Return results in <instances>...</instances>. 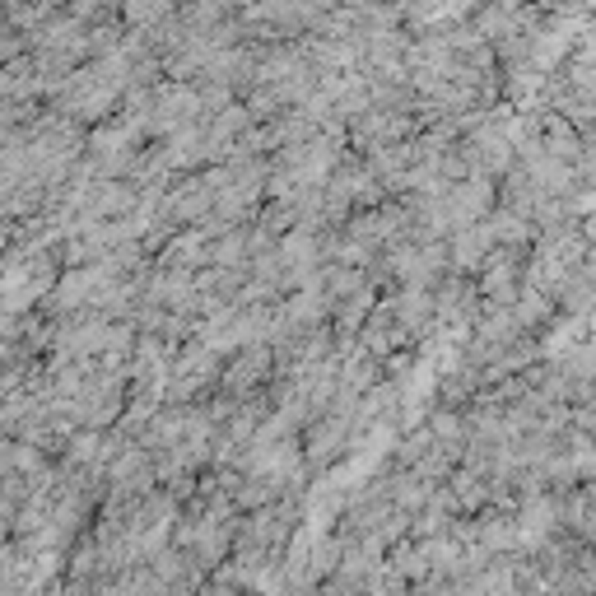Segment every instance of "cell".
Segmentation results:
<instances>
[{"label": "cell", "instance_id": "6da1fadb", "mask_svg": "<svg viewBox=\"0 0 596 596\" xmlns=\"http://www.w3.org/2000/svg\"><path fill=\"white\" fill-rule=\"evenodd\" d=\"M224 596H233V592H224Z\"/></svg>", "mask_w": 596, "mask_h": 596}]
</instances>
